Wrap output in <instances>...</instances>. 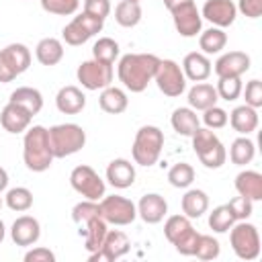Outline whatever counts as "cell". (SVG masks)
<instances>
[{
    "mask_svg": "<svg viewBox=\"0 0 262 262\" xmlns=\"http://www.w3.org/2000/svg\"><path fill=\"white\" fill-rule=\"evenodd\" d=\"M194 180V168L186 162H178L168 170V182L174 188H188Z\"/></svg>",
    "mask_w": 262,
    "mask_h": 262,
    "instance_id": "cell-36",
    "label": "cell"
},
{
    "mask_svg": "<svg viewBox=\"0 0 262 262\" xmlns=\"http://www.w3.org/2000/svg\"><path fill=\"white\" fill-rule=\"evenodd\" d=\"M217 100H219V96H217V90L213 84L199 82L188 90V106L192 111H205V108L217 104Z\"/></svg>",
    "mask_w": 262,
    "mask_h": 262,
    "instance_id": "cell-27",
    "label": "cell"
},
{
    "mask_svg": "<svg viewBox=\"0 0 262 262\" xmlns=\"http://www.w3.org/2000/svg\"><path fill=\"white\" fill-rule=\"evenodd\" d=\"M158 63L160 57L154 53H125L117 66L119 82L131 92H143L154 80Z\"/></svg>",
    "mask_w": 262,
    "mask_h": 262,
    "instance_id": "cell-1",
    "label": "cell"
},
{
    "mask_svg": "<svg viewBox=\"0 0 262 262\" xmlns=\"http://www.w3.org/2000/svg\"><path fill=\"white\" fill-rule=\"evenodd\" d=\"M244 96H246V104H248V106L260 108V106H262V82H260L258 78L250 80V82L246 84Z\"/></svg>",
    "mask_w": 262,
    "mask_h": 262,
    "instance_id": "cell-47",
    "label": "cell"
},
{
    "mask_svg": "<svg viewBox=\"0 0 262 262\" xmlns=\"http://www.w3.org/2000/svg\"><path fill=\"white\" fill-rule=\"evenodd\" d=\"M235 8L248 18H258L262 14V0H239Z\"/></svg>",
    "mask_w": 262,
    "mask_h": 262,
    "instance_id": "cell-49",
    "label": "cell"
},
{
    "mask_svg": "<svg viewBox=\"0 0 262 262\" xmlns=\"http://www.w3.org/2000/svg\"><path fill=\"white\" fill-rule=\"evenodd\" d=\"M154 80L164 96L176 98L186 90V78L182 68L174 59H160L158 70L154 74Z\"/></svg>",
    "mask_w": 262,
    "mask_h": 262,
    "instance_id": "cell-10",
    "label": "cell"
},
{
    "mask_svg": "<svg viewBox=\"0 0 262 262\" xmlns=\"http://www.w3.org/2000/svg\"><path fill=\"white\" fill-rule=\"evenodd\" d=\"M98 207H100V215L106 223L111 225H129L135 221L137 217V205L127 199V196H121V194H111V196H102L98 201Z\"/></svg>",
    "mask_w": 262,
    "mask_h": 262,
    "instance_id": "cell-8",
    "label": "cell"
},
{
    "mask_svg": "<svg viewBox=\"0 0 262 262\" xmlns=\"http://www.w3.org/2000/svg\"><path fill=\"white\" fill-rule=\"evenodd\" d=\"M186 2H194V0H164V6H166L168 10H172V8H176V6H180V4H186Z\"/></svg>",
    "mask_w": 262,
    "mask_h": 262,
    "instance_id": "cell-52",
    "label": "cell"
},
{
    "mask_svg": "<svg viewBox=\"0 0 262 262\" xmlns=\"http://www.w3.org/2000/svg\"><path fill=\"white\" fill-rule=\"evenodd\" d=\"M108 223L98 215V217H92L90 221H86V223H82L80 227V235H84V248H86V252L88 254H92V252H96L100 246H102V242H104V235H106V231H108V227H106Z\"/></svg>",
    "mask_w": 262,
    "mask_h": 262,
    "instance_id": "cell-23",
    "label": "cell"
},
{
    "mask_svg": "<svg viewBox=\"0 0 262 262\" xmlns=\"http://www.w3.org/2000/svg\"><path fill=\"white\" fill-rule=\"evenodd\" d=\"M23 160L31 172H45L53 162V151L49 143V129L43 125H33L23 137Z\"/></svg>",
    "mask_w": 262,
    "mask_h": 262,
    "instance_id": "cell-2",
    "label": "cell"
},
{
    "mask_svg": "<svg viewBox=\"0 0 262 262\" xmlns=\"http://www.w3.org/2000/svg\"><path fill=\"white\" fill-rule=\"evenodd\" d=\"M6 186H8V172L0 166V192L6 190Z\"/></svg>",
    "mask_w": 262,
    "mask_h": 262,
    "instance_id": "cell-51",
    "label": "cell"
},
{
    "mask_svg": "<svg viewBox=\"0 0 262 262\" xmlns=\"http://www.w3.org/2000/svg\"><path fill=\"white\" fill-rule=\"evenodd\" d=\"M115 20L125 29H131V27L139 25V20H141V4L133 2V0H121L115 6Z\"/></svg>",
    "mask_w": 262,
    "mask_h": 262,
    "instance_id": "cell-34",
    "label": "cell"
},
{
    "mask_svg": "<svg viewBox=\"0 0 262 262\" xmlns=\"http://www.w3.org/2000/svg\"><path fill=\"white\" fill-rule=\"evenodd\" d=\"M100 215V207H98V201H88V199H84V201H80L78 205H74V209H72V219L78 223V225H82V223H86V221H90L92 217H98ZM102 217V215H100Z\"/></svg>",
    "mask_w": 262,
    "mask_h": 262,
    "instance_id": "cell-42",
    "label": "cell"
},
{
    "mask_svg": "<svg viewBox=\"0 0 262 262\" xmlns=\"http://www.w3.org/2000/svg\"><path fill=\"white\" fill-rule=\"evenodd\" d=\"M92 57L104 63H115V59L119 57V43L111 37H100L92 45Z\"/></svg>",
    "mask_w": 262,
    "mask_h": 262,
    "instance_id": "cell-37",
    "label": "cell"
},
{
    "mask_svg": "<svg viewBox=\"0 0 262 262\" xmlns=\"http://www.w3.org/2000/svg\"><path fill=\"white\" fill-rule=\"evenodd\" d=\"M190 227H192V223H190V219H188L186 215H172V217H168L166 223H164V235H166V239H168L170 244H174V242H176L178 237H182Z\"/></svg>",
    "mask_w": 262,
    "mask_h": 262,
    "instance_id": "cell-39",
    "label": "cell"
},
{
    "mask_svg": "<svg viewBox=\"0 0 262 262\" xmlns=\"http://www.w3.org/2000/svg\"><path fill=\"white\" fill-rule=\"evenodd\" d=\"M31 66V51L23 43H10L0 49V82L8 84Z\"/></svg>",
    "mask_w": 262,
    "mask_h": 262,
    "instance_id": "cell-7",
    "label": "cell"
},
{
    "mask_svg": "<svg viewBox=\"0 0 262 262\" xmlns=\"http://www.w3.org/2000/svg\"><path fill=\"white\" fill-rule=\"evenodd\" d=\"M219 254H221V246H219V242H217L213 235L201 233L192 256H196L199 260H215Z\"/></svg>",
    "mask_w": 262,
    "mask_h": 262,
    "instance_id": "cell-40",
    "label": "cell"
},
{
    "mask_svg": "<svg viewBox=\"0 0 262 262\" xmlns=\"http://www.w3.org/2000/svg\"><path fill=\"white\" fill-rule=\"evenodd\" d=\"M31 121H33V115L25 106H20L16 102H10V100L4 104V108L0 113V125L4 127V131L12 133V135L25 133L29 129Z\"/></svg>",
    "mask_w": 262,
    "mask_h": 262,
    "instance_id": "cell-17",
    "label": "cell"
},
{
    "mask_svg": "<svg viewBox=\"0 0 262 262\" xmlns=\"http://www.w3.org/2000/svg\"><path fill=\"white\" fill-rule=\"evenodd\" d=\"M229 244L239 260H256L260 256V233L258 227L244 221H237L229 227Z\"/></svg>",
    "mask_w": 262,
    "mask_h": 262,
    "instance_id": "cell-6",
    "label": "cell"
},
{
    "mask_svg": "<svg viewBox=\"0 0 262 262\" xmlns=\"http://www.w3.org/2000/svg\"><path fill=\"white\" fill-rule=\"evenodd\" d=\"M201 16L207 18L211 25H215L219 29H225V27H231L235 23L237 8L231 0H207L203 4Z\"/></svg>",
    "mask_w": 262,
    "mask_h": 262,
    "instance_id": "cell-15",
    "label": "cell"
},
{
    "mask_svg": "<svg viewBox=\"0 0 262 262\" xmlns=\"http://www.w3.org/2000/svg\"><path fill=\"white\" fill-rule=\"evenodd\" d=\"M129 248H131V244H129L127 233L121 229H113V231H106L102 246L96 252H92L88 256V260L90 262H113V260L123 258L129 252Z\"/></svg>",
    "mask_w": 262,
    "mask_h": 262,
    "instance_id": "cell-13",
    "label": "cell"
},
{
    "mask_svg": "<svg viewBox=\"0 0 262 262\" xmlns=\"http://www.w3.org/2000/svg\"><path fill=\"white\" fill-rule=\"evenodd\" d=\"M227 119H229L227 111L217 106V104L203 111V123L207 125V129H221V127L227 125Z\"/></svg>",
    "mask_w": 262,
    "mask_h": 262,
    "instance_id": "cell-44",
    "label": "cell"
},
{
    "mask_svg": "<svg viewBox=\"0 0 262 262\" xmlns=\"http://www.w3.org/2000/svg\"><path fill=\"white\" fill-rule=\"evenodd\" d=\"M70 184L78 194L88 201H100L106 190V184L98 176V172L86 164H80L70 172Z\"/></svg>",
    "mask_w": 262,
    "mask_h": 262,
    "instance_id": "cell-9",
    "label": "cell"
},
{
    "mask_svg": "<svg viewBox=\"0 0 262 262\" xmlns=\"http://www.w3.org/2000/svg\"><path fill=\"white\" fill-rule=\"evenodd\" d=\"M225 45H227V33L219 27H211L199 35V47H201V53L205 55L219 53L221 49H225Z\"/></svg>",
    "mask_w": 262,
    "mask_h": 262,
    "instance_id": "cell-32",
    "label": "cell"
},
{
    "mask_svg": "<svg viewBox=\"0 0 262 262\" xmlns=\"http://www.w3.org/2000/svg\"><path fill=\"white\" fill-rule=\"evenodd\" d=\"M190 139H192V149H194L196 158L201 160V164H203L205 168L217 170V168H221V166L225 164L227 151H225L221 139L215 135L213 129H207V127L203 129V127H199V129L190 135Z\"/></svg>",
    "mask_w": 262,
    "mask_h": 262,
    "instance_id": "cell-4",
    "label": "cell"
},
{
    "mask_svg": "<svg viewBox=\"0 0 262 262\" xmlns=\"http://www.w3.org/2000/svg\"><path fill=\"white\" fill-rule=\"evenodd\" d=\"M102 27H104V20L94 18V16H90V14H86V12L82 10V14L74 16V18L63 27L61 39H63L68 45L76 47V45H82V43H86L88 39H92L96 33H100Z\"/></svg>",
    "mask_w": 262,
    "mask_h": 262,
    "instance_id": "cell-12",
    "label": "cell"
},
{
    "mask_svg": "<svg viewBox=\"0 0 262 262\" xmlns=\"http://www.w3.org/2000/svg\"><path fill=\"white\" fill-rule=\"evenodd\" d=\"M170 123H172V129L178 133V135H184V137H190L199 127H201V121L196 117V111H192L190 106H180L172 113L170 117Z\"/></svg>",
    "mask_w": 262,
    "mask_h": 262,
    "instance_id": "cell-30",
    "label": "cell"
},
{
    "mask_svg": "<svg viewBox=\"0 0 262 262\" xmlns=\"http://www.w3.org/2000/svg\"><path fill=\"white\" fill-rule=\"evenodd\" d=\"M237 194L250 201H262V174L256 170H242L233 182Z\"/></svg>",
    "mask_w": 262,
    "mask_h": 262,
    "instance_id": "cell-24",
    "label": "cell"
},
{
    "mask_svg": "<svg viewBox=\"0 0 262 262\" xmlns=\"http://www.w3.org/2000/svg\"><path fill=\"white\" fill-rule=\"evenodd\" d=\"M55 106L63 115H78L86 106V94L78 86H61L55 94Z\"/></svg>",
    "mask_w": 262,
    "mask_h": 262,
    "instance_id": "cell-20",
    "label": "cell"
},
{
    "mask_svg": "<svg viewBox=\"0 0 262 262\" xmlns=\"http://www.w3.org/2000/svg\"><path fill=\"white\" fill-rule=\"evenodd\" d=\"M215 90H217V96H219V98L231 102V100L239 98V94H242V90H244L242 78H219Z\"/></svg>",
    "mask_w": 262,
    "mask_h": 262,
    "instance_id": "cell-41",
    "label": "cell"
},
{
    "mask_svg": "<svg viewBox=\"0 0 262 262\" xmlns=\"http://www.w3.org/2000/svg\"><path fill=\"white\" fill-rule=\"evenodd\" d=\"M78 6H80V0H41V8L57 16H70L78 10Z\"/></svg>",
    "mask_w": 262,
    "mask_h": 262,
    "instance_id": "cell-43",
    "label": "cell"
},
{
    "mask_svg": "<svg viewBox=\"0 0 262 262\" xmlns=\"http://www.w3.org/2000/svg\"><path fill=\"white\" fill-rule=\"evenodd\" d=\"M4 203L10 211H16V213H25L33 207V192L25 186H16V188H10L4 196Z\"/></svg>",
    "mask_w": 262,
    "mask_h": 262,
    "instance_id": "cell-35",
    "label": "cell"
},
{
    "mask_svg": "<svg viewBox=\"0 0 262 262\" xmlns=\"http://www.w3.org/2000/svg\"><path fill=\"white\" fill-rule=\"evenodd\" d=\"M10 237L16 246L29 248L33 244L39 242L41 237V225L33 215H20L14 219L12 227H10Z\"/></svg>",
    "mask_w": 262,
    "mask_h": 262,
    "instance_id": "cell-18",
    "label": "cell"
},
{
    "mask_svg": "<svg viewBox=\"0 0 262 262\" xmlns=\"http://www.w3.org/2000/svg\"><path fill=\"white\" fill-rule=\"evenodd\" d=\"M170 14H172V20H174L176 31L182 37L190 39V37H196L201 33V29H203V16H201V12H199V8H196L194 2L180 4V6L172 8Z\"/></svg>",
    "mask_w": 262,
    "mask_h": 262,
    "instance_id": "cell-14",
    "label": "cell"
},
{
    "mask_svg": "<svg viewBox=\"0 0 262 262\" xmlns=\"http://www.w3.org/2000/svg\"><path fill=\"white\" fill-rule=\"evenodd\" d=\"M217 78H242L250 70V55L244 51H227L215 61Z\"/></svg>",
    "mask_w": 262,
    "mask_h": 262,
    "instance_id": "cell-16",
    "label": "cell"
},
{
    "mask_svg": "<svg viewBox=\"0 0 262 262\" xmlns=\"http://www.w3.org/2000/svg\"><path fill=\"white\" fill-rule=\"evenodd\" d=\"M49 143L53 158H68L86 145V131L76 123H61L49 129Z\"/></svg>",
    "mask_w": 262,
    "mask_h": 262,
    "instance_id": "cell-5",
    "label": "cell"
},
{
    "mask_svg": "<svg viewBox=\"0 0 262 262\" xmlns=\"http://www.w3.org/2000/svg\"><path fill=\"white\" fill-rule=\"evenodd\" d=\"M235 223V219H233V215H231V211H229V207L227 205H219V207H215L211 213H209V227L215 231V233H225V231H229V227Z\"/></svg>",
    "mask_w": 262,
    "mask_h": 262,
    "instance_id": "cell-38",
    "label": "cell"
},
{
    "mask_svg": "<svg viewBox=\"0 0 262 262\" xmlns=\"http://www.w3.org/2000/svg\"><path fill=\"white\" fill-rule=\"evenodd\" d=\"M4 237H6V227H4V223H2V219H0V244L4 242Z\"/></svg>",
    "mask_w": 262,
    "mask_h": 262,
    "instance_id": "cell-53",
    "label": "cell"
},
{
    "mask_svg": "<svg viewBox=\"0 0 262 262\" xmlns=\"http://www.w3.org/2000/svg\"><path fill=\"white\" fill-rule=\"evenodd\" d=\"M182 72H184V78L192 80V82H205L211 72H213V66H211V59L201 53V51H190L184 55V61H182Z\"/></svg>",
    "mask_w": 262,
    "mask_h": 262,
    "instance_id": "cell-21",
    "label": "cell"
},
{
    "mask_svg": "<svg viewBox=\"0 0 262 262\" xmlns=\"http://www.w3.org/2000/svg\"><path fill=\"white\" fill-rule=\"evenodd\" d=\"M256 156V145L254 141L248 137V135H242L237 139H233L231 147H229V160L235 164V166H246L254 160Z\"/></svg>",
    "mask_w": 262,
    "mask_h": 262,
    "instance_id": "cell-33",
    "label": "cell"
},
{
    "mask_svg": "<svg viewBox=\"0 0 262 262\" xmlns=\"http://www.w3.org/2000/svg\"><path fill=\"white\" fill-rule=\"evenodd\" d=\"M113 76H115L113 63H104L94 57L82 61L76 70V78L86 90H102V88L111 86Z\"/></svg>",
    "mask_w": 262,
    "mask_h": 262,
    "instance_id": "cell-11",
    "label": "cell"
},
{
    "mask_svg": "<svg viewBox=\"0 0 262 262\" xmlns=\"http://www.w3.org/2000/svg\"><path fill=\"white\" fill-rule=\"evenodd\" d=\"M10 102H16L20 106H25L33 117L41 113L43 108V94L37 90V88H31V86H20L16 90L10 92Z\"/></svg>",
    "mask_w": 262,
    "mask_h": 262,
    "instance_id": "cell-31",
    "label": "cell"
},
{
    "mask_svg": "<svg viewBox=\"0 0 262 262\" xmlns=\"http://www.w3.org/2000/svg\"><path fill=\"white\" fill-rule=\"evenodd\" d=\"M199 231L194 229V227H190L182 237H178L172 246L176 248V252L178 254H182V256H192L194 254V248H196V242H199Z\"/></svg>",
    "mask_w": 262,
    "mask_h": 262,
    "instance_id": "cell-46",
    "label": "cell"
},
{
    "mask_svg": "<svg viewBox=\"0 0 262 262\" xmlns=\"http://www.w3.org/2000/svg\"><path fill=\"white\" fill-rule=\"evenodd\" d=\"M0 209H2V196H0Z\"/></svg>",
    "mask_w": 262,
    "mask_h": 262,
    "instance_id": "cell-54",
    "label": "cell"
},
{
    "mask_svg": "<svg viewBox=\"0 0 262 262\" xmlns=\"http://www.w3.org/2000/svg\"><path fill=\"white\" fill-rule=\"evenodd\" d=\"M84 12L104 20L111 14V0H84Z\"/></svg>",
    "mask_w": 262,
    "mask_h": 262,
    "instance_id": "cell-48",
    "label": "cell"
},
{
    "mask_svg": "<svg viewBox=\"0 0 262 262\" xmlns=\"http://www.w3.org/2000/svg\"><path fill=\"white\" fill-rule=\"evenodd\" d=\"M35 57L41 66H55L63 59V43L55 37H45L35 47Z\"/></svg>",
    "mask_w": 262,
    "mask_h": 262,
    "instance_id": "cell-26",
    "label": "cell"
},
{
    "mask_svg": "<svg viewBox=\"0 0 262 262\" xmlns=\"http://www.w3.org/2000/svg\"><path fill=\"white\" fill-rule=\"evenodd\" d=\"M106 180L115 188H129L135 182V166L125 158H117L106 166Z\"/></svg>",
    "mask_w": 262,
    "mask_h": 262,
    "instance_id": "cell-22",
    "label": "cell"
},
{
    "mask_svg": "<svg viewBox=\"0 0 262 262\" xmlns=\"http://www.w3.org/2000/svg\"><path fill=\"white\" fill-rule=\"evenodd\" d=\"M227 121L233 127V131H237L239 135H250L258 127V108H252L248 104L235 106L229 113V119Z\"/></svg>",
    "mask_w": 262,
    "mask_h": 262,
    "instance_id": "cell-25",
    "label": "cell"
},
{
    "mask_svg": "<svg viewBox=\"0 0 262 262\" xmlns=\"http://www.w3.org/2000/svg\"><path fill=\"white\" fill-rule=\"evenodd\" d=\"M25 262H55V254L49 248H33L25 254Z\"/></svg>",
    "mask_w": 262,
    "mask_h": 262,
    "instance_id": "cell-50",
    "label": "cell"
},
{
    "mask_svg": "<svg viewBox=\"0 0 262 262\" xmlns=\"http://www.w3.org/2000/svg\"><path fill=\"white\" fill-rule=\"evenodd\" d=\"M133 2H141V0H133Z\"/></svg>",
    "mask_w": 262,
    "mask_h": 262,
    "instance_id": "cell-55",
    "label": "cell"
},
{
    "mask_svg": "<svg viewBox=\"0 0 262 262\" xmlns=\"http://www.w3.org/2000/svg\"><path fill=\"white\" fill-rule=\"evenodd\" d=\"M162 147H164V131L156 125H143L137 129L133 139V147H131L133 162L149 168L158 162Z\"/></svg>",
    "mask_w": 262,
    "mask_h": 262,
    "instance_id": "cell-3",
    "label": "cell"
},
{
    "mask_svg": "<svg viewBox=\"0 0 262 262\" xmlns=\"http://www.w3.org/2000/svg\"><path fill=\"white\" fill-rule=\"evenodd\" d=\"M166 213H168V203H166V199H164L162 194H158V192H147V194H143V196L139 199V203H137V215H139L145 223H149V225L160 223V221L166 217Z\"/></svg>",
    "mask_w": 262,
    "mask_h": 262,
    "instance_id": "cell-19",
    "label": "cell"
},
{
    "mask_svg": "<svg viewBox=\"0 0 262 262\" xmlns=\"http://www.w3.org/2000/svg\"><path fill=\"white\" fill-rule=\"evenodd\" d=\"M227 207H229V211H231V215H233V219L235 221H244V219H248L250 215H252V211H254V201H250V199H246V196H235V199H231L229 203H227Z\"/></svg>",
    "mask_w": 262,
    "mask_h": 262,
    "instance_id": "cell-45",
    "label": "cell"
},
{
    "mask_svg": "<svg viewBox=\"0 0 262 262\" xmlns=\"http://www.w3.org/2000/svg\"><path fill=\"white\" fill-rule=\"evenodd\" d=\"M180 207H182V215H186L188 219H199L209 209V196L201 188H190L184 192Z\"/></svg>",
    "mask_w": 262,
    "mask_h": 262,
    "instance_id": "cell-29",
    "label": "cell"
},
{
    "mask_svg": "<svg viewBox=\"0 0 262 262\" xmlns=\"http://www.w3.org/2000/svg\"><path fill=\"white\" fill-rule=\"evenodd\" d=\"M98 104L108 115H121L123 111H127L129 98H127L125 90H121L117 86H106V88H102V92L98 96Z\"/></svg>",
    "mask_w": 262,
    "mask_h": 262,
    "instance_id": "cell-28",
    "label": "cell"
}]
</instances>
